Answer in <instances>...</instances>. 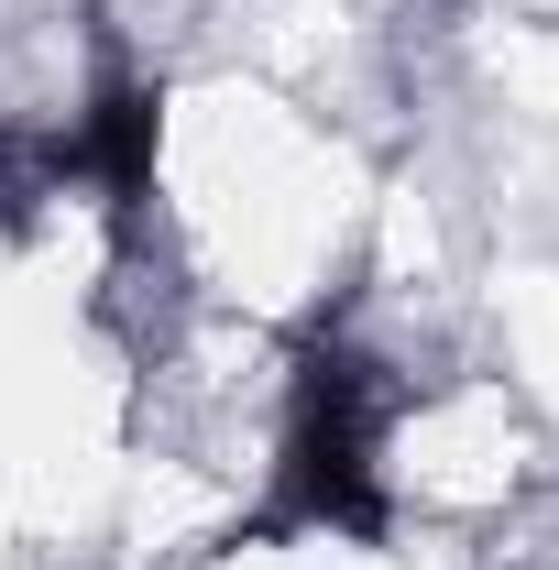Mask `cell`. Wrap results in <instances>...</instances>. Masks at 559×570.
<instances>
[{
  "instance_id": "2",
  "label": "cell",
  "mask_w": 559,
  "mask_h": 570,
  "mask_svg": "<svg viewBox=\"0 0 559 570\" xmlns=\"http://www.w3.org/2000/svg\"><path fill=\"white\" fill-rule=\"evenodd\" d=\"M56 165L88 176V187H110V209H133L143 187H154V88L110 77V88L77 110V132L56 142Z\"/></svg>"
},
{
  "instance_id": "1",
  "label": "cell",
  "mask_w": 559,
  "mask_h": 570,
  "mask_svg": "<svg viewBox=\"0 0 559 570\" xmlns=\"http://www.w3.org/2000/svg\"><path fill=\"white\" fill-rule=\"evenodd\" d=\"M373 450H384V362L318 341L296 362V417H285V461H275V483H285L275 527L384 538V472H373Z\"/></svg>"
}]
</instances>
